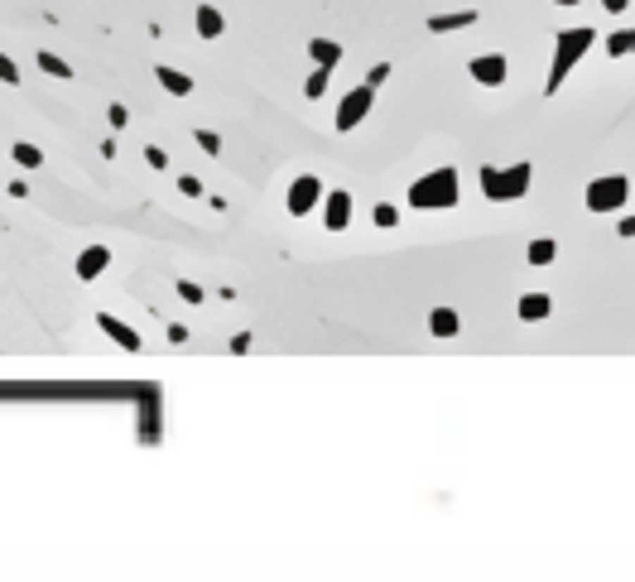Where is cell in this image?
<instances>
[{
    "label": "cell",
    "mask_w": 635,
    "mask_h": 582,
    "mask_svg": "<svg viewBox=\"0 0 635 582\" xmlns=\"http://www.w3.org/2000/svg\"><path fill=\"white\" fill-rule=\"evenodd\" d=\"M409 202L414 207H452L457 202V169H433L409 188Z\"/></svg>",
    "instance_id": "6da1fadb"
},
{
    "label": "cell",
    "mask_w": 635,
    "mask_h": 582,
    "mask_svg": "<svg viewBox=\"0 0 635 582\" xmlns=\"http://www.w3.org/2000/svg\"><path fill=\"white\" fill-rule=\"evenodd\" d=\"M587 49H592V29H563V34H558V53H553V78H549V87H558V82L568 78V68H573Z\"/></svg>",
    "instance_id": "7a4b0ae2"
},
{
    "label": "cell",
    "mask_w": 635,
    "mask_h": 582,
    "mask_svg": "<svg viewBox=\"0 0 635 582\" xmlns=\"http://www.w3.org/2000/svg\"><path fill=\"white\" fill-rule=\"evenodd\" d=\"M481 183H486V198H496V202H505V198H525L529 193V164H515V169H505V174H496V169H481Z\"/></svg>",
    "instance_id": "3957f363"
},
{
    "label": "cell",
    "mask_w": 635,
    "mask_h": 582,
    "mask_svg": "<svg viewBox=\"0 0 635 582\" xmlns=\"http://www.w3.org/2000/svg\"><path fill=\"white\" fill-rule=\"evenodd\" d=\"M626 198H631V178L607 174V178H597L587 188V212H616V207H626Z\"/></svg>",
    "instance_id": "277c9868"
},
{
    "label": "cell",
    "mask_w": 635,
    "mask_h": 582,
    "mask_svg": "<svg viewBox=\"0 0 635 582\" xmlns=\"http://www.w3.org/2000/svg\"><path fill=\"white\" fill-rule=\"evenodd\" d=\"M371 102H376V87H371V82L357 87V92H347V97H342V111H337V131L361 126V121H366V111H371Z\"/></svg>",
    "instance_id": "5b68a950"
},
{
    "label": "cell",
    "mask_w": 635,
    "mask_h": 582,
    "mask_svg": "<svg viewBox=\"0 0 635 582\" xmlns=\"http://www.w3.org/2000/svg\"><path fill=\"white\" fill-rule=\"evenodd\" d=\"M318 202H323V178H313V174L294 178V188H289V212H294V217H308Z\"/></svg>",
    "instance_id": "8992f818"
},
{
    "label": "cell",
    "mask_w": 635,
    "mask_h": 582,
    "mask_svg": "<svg viewBox=\"0 0 635 582\" xmlns=\"http://www.w3.org/2000/svg\"><path fill=\"white\" fill-rule=\"evenodd\" d=\"M467 73L481 82V87H500V82H505V73H510V63H505L500 53H486V58H471Z\"/></svg>",
    "instance_id": "52a82bcc"
},
{
    "label": "cell",
    "mask_w": 635,
    "mask_h": 582,
    "mask_svg": "<svg viewBox=\"0 0 635 582\" xmlns=\"http://www.w3.org/2000/svg\"><path fill=\"white\" fill-rule=\"evenodd\" d=\"M347 217H352V193H342V188L328 193V198H323V226H328V231H342Z\"/></svg>",
    "instance_id": "ba28073f"
},
{
    "label": "cell",
    "mask_w": 635,
    "mask_h": 582,
    "mask_svg": "<svg viewBox=\"0 0 635 582\" xmlns=\"http://www.w3.org/2000/svg\"><path fill=\"white\" fill-rule=\"evenodd\" d=\"M97 322H101V332H106V337H116V342L125 346V351H135V346H140V332H135V327H125L121 317L101 313V317H97Z\"/></svg>",
    "instance_id": "9c48e42d"
},
{
    "label": "cell",
    "mask_w": 635,
    "mask_h": 582,
    "mask_svg": "<svg viewBox=\"0 0 635 582\" xmlns=\"http://www.w3.org/2000/svg\"><path fill=\"white\" fill-rule=\"evenodd\" d=\"M106 260H111L106 245H92V250H82V255H78V274H82V279H97V274L106 269Z\"/></svg>",
    "instance_id": "30bf717a"
},
{
    "label": "cell",
    "mask_w": 635,
    "mask_h": 582,
    "mask_svg": "<svg viewBox=\"0 0 635 582\" xmlns=\"http://www.w3.org/2000/svg\"><path fill=\"white\" fill-rule=\"evenodd\" d=\"M549 313H553L549 293H525V298H520V317H525V322H539V317H549Z\"/></svg>",
    "instance_id": "8fae6325"
},
{
    "label": "cell",
    "mask_w": 635,
    "mask_h": 582,
    "mask_svg": "<svg viewBox=\"0 0 635 582\" xmlns=\"http://www.w3.org/2000/svg\"><path fill=\"white\" fill-rule=\"evenodd\" d=\"M476 25V10H457V15H433L429 20V29L433 34H448V29H471Z\"/></svg>",
    "instance_id": "7c38bea8"
},
{
    "label": "cell",
    "mask_w": 635,
    "mask_h": 582,
    "mask_svg": "<svg viewBox=\"0 0 635 582\" xmlns=\"http://www.w3.org/2000/svg\"><path fill=\"white\" fill-rule=\"evenodd\" d=\"M221 25H226V20H221L217 5H197V34H202V39H217Z\"/></svg>",
    "instance_id": "4fadbf2b"
},
{
    "label": "cell",
    "mask_w": 635,
    "mask_h": 582,
    "mask_svg": "<svg viewBox=\"0 0 635 582\" xmlns=\"http://www.w3.org/2000/svg\"><path fill=\"white\" fill-rule=\"evenodd\" d=\"M457 327H462V322H457L452 308H433V313H429V332H433V337H452Z\"/></svg>",
    "instance_id": "5bb4252c"
},
{
    "label": "cell",
    "mask_w": 635,
    "mask_h": 582,
    "mask_svg": "<svg viewBox=\"0 0 635 582\" xmlns=\"http://www.w3.org/2000/svg\"><path fill=\"white\" fill-rule=\"evenodd\" d=\"M154 78H159V87H164V92H173V97H188V92H193V82L183 78L178 68H159Z\"/></svg>",
    "instance_id": "9a60e30c"
},
{
    "label": "cell",
    "mask_w": 635,
    "mask_h": 582,
    "mask_svg": "<svg viewBox=\"0 0 635 582\" xmlns=\"http://www.w3.org/2000/svg\"><path fill=\"white\" fill-rule=\"evenodd\" d=\"M308 53H313V63H318V68H332V63L342 58V44H332V39H313Z\"/></svg>",
    "instance_id": "2e32d148"
},
{
    "label": "cell",
    "mask_w": 635,
    "mask_h": 582,
    "mask_svg": "<svg viewBox=\"0 0 635 582\" xmlns=\"http://www.w3.org/2000/svg\"><path fill=\"white\" fill-rule=\"evenodd\" d=\"M553 255H558L553 241H529V265H553Z\"/></svg>",
    "instance_id": "e0dca14e"
},
{
    "label": "cell",
    "mask_w": 635,
    "mask_h": 582,
    "mask_svg": "<svg viewBox=\"0 0 635 582\" xmlns=\"http://www.w3.org/2000/svg\"><path fill=\"white\" fill-rule=\"evenodd\" d=\"M39 68H44L49 78H73V68H68L63 58H54V53H39Z\"/></svg>",
    "instance_id": "ac0fdd59"
},
{
    "label": "cell",
    "mask_w": 635,
    "mask_h": 582,
    "mask_svg": "<svg viewBox=\"0 0 635 582\" xmlns=\"http://www.w3.org/2000/svg\"><path fill=\"white\" fill-rule=\"evenodd\" d=\"M323 92H328V68H318V73H313V78H308L304 97H308V102H318V97H323Z\"/></svg>",
    "instance_id": "d6986e66"
},
{
    "label": "cell",
    "mask_w": 635,
    "mask_h": 582,
    "mask_svg": "<svg viewBox=\"0 0 635 582\" xmlns=\"http://www.w3.org/2000/svg\"><path fill=\"white\" fill-rule=\"evenodd\" d=\"M371 217H376V226H400V207H390V202H381Z\"/></svg>",
    "instance_id": "ffe728a7"
},
{
    "label": "cell",
    "mask_w": 635,
    "mask_h": 582,
    "mask_svg": "<svg viewBox=\"0 0 635 582\" xmlns=\"http://www.w3.org/2000/svg\"><path fill=\"white\" fill-rule=\"evenodd\" d=\"M15 159H20L25 169H39V164H44V154H39L34 145H15Z\"/></svg>",
    "instance_id": "44dd1931"
},
{
    "label": "cell",
    "mask_w": 635,
    "mask_h": 582,
    "mask_svg": "<svg viewBox=\"0 0 635 582\" xmlns=\"http://www.w3.org/2000/svg\"><path fill=\"white\" fill-rule=\"evenodd\" d=\"M197 145H202L207 154H221V135L217 131H197Z\"/></svg>",
    "instance_id": "7402d4cb"
},
{
    "label": "cell",
    "mask_w": 635,
    "mask_h": 582,
    "mask_svg": "<svg viewBox=\"0 0 635 582\" xmlns=\"http://www.w3.org/2000/svg\"><path fill=\"white\" fill-rule=\"evenodd\" d=\"M0 82H20V73H15V58H5V53H0Z\"/></svg>",
    "instance_id": "603a6c76"
},
{
    "label": "cell",
    "mask_w": 635,
    "mask_h": 582,
    "mask_svg": "<svg viewBox=\"0 0 635 582\" xmlns=\"http://www.w3.org/2000/svg\"><path fill=\"white\" fill-rule=\"evenodd\" d=\"M144 159H149V169H164V164H168V154L159 150V145H149V150H144Z\"/></svg>",
    "instance_id": "cb8c5ba5"
},
{
    "label": "cell",
    "mask_w": 635,
    "mask_h": 582,
    "mask_svg": "<svg viewBox=\"0 0 635 582\" xmlns=\"http://www.w3.org/2000/svg\"><path fill=\"white\" fill-rule=\"evenodd\" d=\"M111 126H116V131L130 126V111H125V106H111Z\"/></svg>",
    "instance_id": "d4e9b609"
},
{
    "label": "cell",
    "mask_w": 635,
    "mask_h": 582,
    "mask_svg": "<svg viewBox=\"0 0 635 582\" xmlns=\"http://www.w3.org/2000/svg\"><path fill=\"white\" fill-rule=\"evenodd\" d=\"M390 78V63H376V68H371V78H366V82H371V87H381V82H386Z\"/></svg>",
    "instance_id": "484cf974"
},
{
    "label": "cell",
    "mask_w": 635,
    "mask_h": 582,
    "mask_svg": "<svg viewBox=\"0 0 635 582\" xmlns=\"http://www.w3.org/2000/svg\"><path fill=\"white\" fill-rule=\"evenodd\" d=\"M178 293H183V298H188V303H202V289H197V284H188V279H183V284H178Z\"/></svg>",
    "instance_id": "4316f807"
},
{
    "label": "cell",
    "mask_w": 635,
    "mask_h": 582,
    "mask_svg": "<svg viewBox=\"0 0 635 582\" xmlns=\"http://www.w3.org/2000/svg\"><path fill=\"white\" fill-rule=\"evenodd\" d=\"M178 188H183V198H197V193H202V183H197V178H178Z\"/></svg>",
    "instance_id": "83f0119b"
},
{
    "label": "cell",
    "mask_w": 635,
    "mask_h": 582,
    "mask_svg": "<svg viewBox=\"0 0 635 582\" xmlns=\"http://www.w3.org/2000/svg\"><path fill=\"white\" fill-rule=\"evenodd\" d=\"M602 5H607L611 15H621V10H626V5H631V0H602Z\"/></svg>",
    "instance_id": "f1b7e54d"
},
{
    "label": "cell",
    "mask_w": 635,
    "mask_h": 582,
    "mask_svg": "<svg viewBox=\"0 0 635 582\" xmlns=\"http://www.w3.org/2000/svg\"><path fill=\"white\" fill-rule=\"evenodd\" d=\"M616 231H621V236H635V217H626V222H621Z\"/></svg>",
    "instance_id": "f546056e"
},
{
    "label": "cell",
    "mask_w": 635,
    "mask_h": 582,
    "mask_svg": "<svg viewBox=\"0 0 635 582\" xmlns=\"http://www.w3.org/2000/svg\"><path fill=\"white\" fill-rule=\"evenodd\" d=\"M553 5H578V0H553Z\"/></svg>",
    "instance_id": "4dcf8cb0"
}]
</instances>
